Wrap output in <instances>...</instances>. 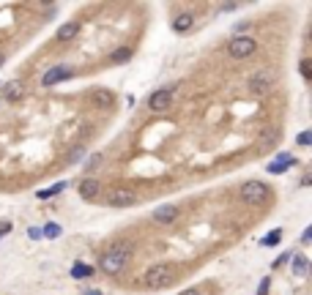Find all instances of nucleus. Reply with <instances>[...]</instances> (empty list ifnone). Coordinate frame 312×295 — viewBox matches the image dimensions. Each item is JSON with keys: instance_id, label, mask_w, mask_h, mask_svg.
<instances>
[{"instance_id": "nucleus-33", "label": "nucleus", "mask_w": 312, "mask_h": 295, "mask_svg": "<svg viewBox=\"0 0 312 295\" xmlns=\"http://www.w3.org/2000/svg\"><path fill=\"white\" fill-rule=\"evenodd\" d=\"M3 60H6V58H3V55H0V66H3Z\"/></svg>"}, {"instance_id": "nucleus-28", "label": "nucleus", "mask_w": 312, "mask_h": 295, "mask_svg": "<svg viewBox=\"0 0 312 295\" xmlns=\"http://www.w3.org/2000/svg\"><path fill=\"white\" fill-rule=\"evenodd\" d=\"M269 293V279H263L260 281V287H257V295H266Z\"/></svg>"}, {"instance_id": "nucleus-2", "label": "nucleus", "mask_w": 312, "mask_h": 295, "mask_svg": "<svg viewBox=\"0 0 312 295\" xmlns=\"http://www.w3.org/2000/svg\"><path fill=\"white\" fill-rule=\"evenodd\" d=\"M175 274H178V268L173 265V262H156V265H151L146 271V276H143V281H146L148 287H167L170 281L175 279Z\"/></svg>"}, {"instance_id": "nucleus-13", "label": "nucleus", "mask_w": 312, "mask_h": 295, "mask_svg": "<svg viewBox=\"0 0 312 295\" xmlns=\"http://www.w3.org/2000/svg\"><path fill=\"white\" fill-rule=\"evenodd\" d=\"M192 25H194V14H189V11H184V14H178L173 20L175 33H187V30H192Z\"/></svg>"}, {"instance_id": "nucleus-23", "label": "nucleus", "mask_w": 312, "mask_h": 295, "mask_svg": "<svg viewBox=\"0 0 312 295\" xmlns=\"http://www.w3.org/2000/svg\"><path fill=\"white\" fill-rule=\"evenodd\" d=\"M83 156H85V148H71V153H69V161L74 164V161H80Z\"/></svg>"}, {"instance_id": "nucleus-18", "label": "nucleus", "mask_w": 312, "mask_h": 295, "mask_svg": "<svg viewBox=\"0 0 312 295\" xmlns=\"http://www.w3.org/2000/svg\"><path fill=\"white\" fill-rule=\"evenodd\" d=\"M279 240H282V230H271L266 238H260V246H277Z\"/></svg>"}, {"instance_id": "nucleus-19", "label": "nucleus", "mask_w": 312, "mask_h": 295, "mask_svg": "<svg viewBox=\"0 0 312 295\" xmlns=\"http://www.w3.org/2000/svg\"><path fill=\"white\" fill-rule=\"evenodd\" d=\"M307 268H310L307 257H296V260H293V274H296V276H304V274H307Z\"/></svg>"}, {"instance_id": "nucleus-21", "label": "nucleus", "mask_w": 312, "mask_h": 295, "mask_svg": "<svg viewBox=\"0 0 312 295\" xmlns=\"http://www.w3.org/2000/svg\"><path fill=\"white\" fill-rule=\"evenodd\" d=\"M42 235H47V238L52 240V238H58V235H61V227H58V224H52V221H49V224H47V227H44V230H42Z\"/></svg>"}, {"instance_id": "nucleus-1", "label": "nucleus", "mask_w": 312, "mask_h": 295, "mask_svg": "<svg viewBox=\"0 0 312 295\" xmlns=\"http://www.w3.org/2000/svg\"><path fill=\"white\" fill-rule=\"evenodd\" d=\"M129 260H132V246H129V243H115L110 252L102 254L99 268H102L107 276H115V274H121V271H124Z\"/></svg>"}, {"instance_id": "nucleus-24", "label": "nucleus", "mask_w": 312, "mask_h": 295, "mask_svg": "<svg viewBox=\"0 0 312 295\" xmlns=\"http://www.w3.org/2000/svg\"><path fill=\"white\" fill-rule=\"evenodd\" d=\"M296 142H298V145H310V142H312V134H310V131H301V134L296 137Z\"/></svg>"}, {"instance_id": "nucleus-10", "label": "nucleus", "mask_w": 312, "mask_h": 295, "mask_svg": "<svg viewBox=\"0 0 312 295\" xmlns=\"http://www.w3.org/2000/svg\"><path fill=\"white\" fill-rule=\"evenodd\" d=\"M69 77H71V69L61 63V66H52V69L42 77V85H44V88H52V85L63 82V79H69Z\"/></svg>"}, {"instance_id": "nucleus-6", "label": "nucleus", "mask_w": 312, "mask_h": 295, "mask_svg": "<svg viewBox=\"0 0 312 295\" xmlns=\"http://www.w3.org/2000/svg\"><path fill=\"white\" fill-rule=\"evenodd\" d=\"M107 202L112 208H132V205H137V192L134 189H112Z\"/></svg>"}, {"instance_id": "nucleus-16", "label": "nucleus", "mask_w": 312, "mask_h": 295, "mask_svg": "<svg viewBox=\"0 0 312 295\" xmlns=\"http://www.w3.org/2000/svg\"><path fill=\"white\" fill-rule=\"evenodd\" d=\"M63 189H66V183H55V186H49V189H42V192H36V197L39 199H49V197H55L58 192H63Z\"/></svg>"}, {"instance_id": "nucleus-22", "label": "nucleus", "mask_w": 312, "mask_h": 295, "mask_svg": "<svg viewBox=\"0 0 312 295\" xmlns=\"http://www.w3.org/2000/svg\"><path fill=\"white\" fill-rule=\"evenodd\" d=\"M99 164H102V153H93V156L88 158V164H85V172H93Z\"/></svg>"}, {"instance_id": "nucleus-11", "label": "nucleus", "mask_w": 312, "mask_h": 295, "mask_svg": "<svg viewBox=\"0 0 312 295\" xmlns=\"http://www.w3.org/2000/svg\"><path fill=\"white\" fill-rule=\"evenodd\" d=\"M99 180H93V178H85L83 183H80V197L83 199H96L99 197Z\"/></svg>"}, {"instance_id": "nucleus-20", "label": "nucleus", "mask_w": 312, "mask_h": 295, "mask_svg": "<svg viewBox=\"0 0 312 295\" xmlns=\"http://www.w3.org/2000/svg\"><path fill=\"white\" fill-rule=\"evenodd\" d=\"M93 274V268H88V265H74L71 268V276L74 279H85V276H90Z\"/></svg>"}, {"instance_id": "nucleus-25", "label": "nucleus", "mask_w": 312, "mask_h": 295, "mask_svg": "<svg viewBox=\"0 0 312 295\" xmlns=\"http://www.w3.org/2000/svg\"><path fill=\"white\" fill-rule=\"evenodd\" d=\"M236 3H222V6H219V11H222V14H228V11H236Z\"/></svg>"}, {"instance_id": "nucleus-4", "label": "nucleus", "mask_w": 312, "mask_h": 295, "mask_svg": "<svg viewBox=\"0 0 312 295\" xmlns=\"http://www.w3.org/2000/svg\"><path fill=\"white\" fill-rule=\"evenodd\" d=\"M255 49H257V41L252 39V36H236V39L228 44V52H230L233 60H244V58H250Z\"/></svg>"}, {"instance_id": "nucleus-12", "label": "nucleus", "mask_w": 312, "mask_h": 295, "mask_svg": "<svg viewBox=\"0 0 312 295\" xmlns=\"http://www.w3.org/2000/svg\"><path fill=\"white\" fill-rule=\"evenodd\" d=\"M77 33H80V22H66V25H61V28H58L55 39H58V41H71Z\"/></svg>"}, {"instance_id": "nucleus-7", "label": "nucleus", "mask_w": 312, "mask_h": 295, "mask_svg": "<svg viewBox=\"0 0 312 295\" xmlns=\"http://www.w3.org/2000/svg\"><path fill=\"white\" fill-rule=\"evenodd\" d=\"M271 82H274V77H271L269 71H257V74L250 77L247 88H250L255 96H263V93H269V90H271Z\"/></svg>"}, {"instance_id": "nucleus-26", "label": "nucleus", "mask_w": 312, "mask_h": 295, "mask_svg": "<svg viewBox=\"0 0 312 295\" xmlns=\"http://www.w3.org/2000/svg\"><path fill=\"white\" fill-rule=\"evenodd\" d=\"M312 240V227H307L304 233H301V243H310Z\"/></svg>"}, {"instance_id": "nucleus-5", "label": "nucleus", "mask_w": 312, "mask_h": 295, "mask_svg": "<svg viewBox=\"0 0 312 295\" xmlns=\"http://www.w3.org/2000/svg\"><path fill=\"white\" fill-rule=\"evenodd\" d=\"M173 96H175V85H167L162 90H153L151 96H148V110L153 112H165L173 107Z\"/></svg>"}, {"instance_id": "nucleus-32", "label": "nucleus", "mask_w": 312, "mask_h": 295, "mask_svg": "<svg viewBox=\"0 0 312 295\" xmlns=\"http://www.w3.org/2000/svg\"><path fill=\"white\" fill-rule=\"evenodd\" d=\"M85 295H102V293H99V290H90V293H85Z\"/></svg>"}, {"instance_id": "nucleus-3", "label": "nucleus", "mask_w": 312, "mask_h": 295, "mask_svg": "<svg viewBox=\"0 0 312 295\" xmlns=\"http://www.w3.org/2000/svg\"><path fill=\"white\" fill-rule=\"evenodd\" d=\"M271 194V189L263 183V180H247V183H241V189H238V197H241V202H247V205H260V202H266Z\"/></svg>"}, {"instance_id": "nucleus-9", "label": "nucleus", "mask_w": 312, "mask_h": 295, "mask_svg": "<svg viewBox=\"0 0 312 295\" xmlns=\"http://www.w3.org/2000/svg\"><path fill=\"white\" fill-rule=\"evenodd\" d=\"M90 104L93 107H99V110H110V107H115V93L107 88H96L90 90Z\"/></svg>"}, {"instance_id": "nucleus-27", "label": "nucleus", "mask_w": 312, "mask_h": 295, "mask_svg": "<svg viewBox=\"0 0 312 295\" xmlns=\"http://www.w3.org/2000/svg\"><path fill=\"white\" fill-rule=\"evenodd\" d=\"M28 235H30L33 240H39V238H42V230H39V227H30V230H28Z\"/></svg>"}, {"instance_id": "nucleus-30", "label": "nucleus", "mask_w": 312, "mask_h": 295, "mask_svg": "<svg viewBox=\"0 0 312 295\" xmlns=\"http://www.w3.org/2000/svg\"><path fill=\"white\" fill-rule=\"evenodd\" d=\"M301 74L310 79V60H301Z\"/></svg>"}, {"instance_id": "nucleus-15", "label": "nucleus", "mask_w": 312, "mask_h": 295, "mask_svg": "<svg viewBox=\"0 0 312 295\" xmlns=\"http://www.w3.org/2000/svg\"><path fill=\"white\" fill-rule=\"evenodd\" d=\"M20 96H22V85L20 82H8L6 88H3V98H6V101H17Z\"/></svg>"}, {"instance_id": "nucleus-17", "label": "nucleus", "mask_w": 312, "mask_h": 295, "mask_svg": "<svg viewBox=\"0 0 312 295\" xmlns=\"http://www.w3.org/2000/svg\"><path fill=\"white\" fill-rule=\"evenodd\" d=\"M129 58H132V49H129V47H121V49H115V52L110 55V63H126Z\"/></svg>"}, {"instance_id": "nucleus-8", "label": "nucleus", "mask_w": 312, "mask_h": 295, "mask_svg": "<svg viewBox=\"0 0 312 295\" xmlns=\"http://www.w3.org/2000/svg\"><path fill=\"white\" fill-rule=\"evenodd\" d=\"M178 216H181V211H178V205H173V202H167V205H159L156 211L151 213V219L156 221V224H173Z\"/></svg>"}, {"instance_id": "nucleus-29", "label": "nucleus", "mask_w": 312, "mask_h": 295, "mask_svg": "<svg viewBox=\"0 0 312 295\" xmlns=\"http://www.w3.org/2000/svg\"><path fill=\"white\" fill-rule=\"evenodd\" d=\"M11 233V221H0V235Z\"/></svg>"}, {"instance_id": "nucleus-14", "label": "nucleus", "mask_w": 312, "mask_h": 295, "mask_svg": "<svg viewBox=\"0 0 312 295\" xmlns=\"http://www.w3.org/2000/svg\"><path fill=\"white\" fill-rule=\"evenodd\" d=\"M293 161H296V158H293L291 153H279L277 161H271V164H269V172H277V175H279V172H285Z\"/></svg>"}, {"instance_id": "nucleus-31", "label": "nucleus", "mask_w": 312, "mask_h": 295, "mask_svg": "<svg viewBox=\"0 0 312 295\" xmlns=\"http://www.w3.org/2000/svg\"><path fill=\"white\" fill-rule=\"evenodd\" d=\"M178 295H200L197 290H184V293H178Z\"/></svg>"}]
</instances>
